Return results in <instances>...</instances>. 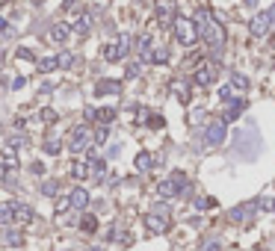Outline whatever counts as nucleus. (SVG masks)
Segmentation results:
<instances>
[{
	"label": "nucleus",
	"instance_id": "c03bdc74",
	"mask_svg": "<svg viewBox=\"0 0 275 251\" xmlns=\"http://www.w3.org/2000/svg\"><path fill=\"white\" fill-rule=\"evenodd\" d=\"M243 6H248V9H254V6H257V0H243Z\"/></svg>",
	"mask_w": 275,
	"mask_h": 251
},
{
	"label": "nucleus",
	"instance_id": "9b49d317",
	"mask_svg": "<svg viewBox=\"0 0 275 251\" xmlns=\"http://www.w3.org/2000/svg\"><path fill=\"white\" fill-rule=\"evenodd\" d=\"M9 210H12V219L21 222V224H30V222H33V207H30V204L12 201V204H9Z\"/></svg>",
	"mask_w": 275,
	"mask_h": 251
},
{
	"label": "nucleus",
	"instance_id": "e433bc0d",
	"mask_svg": "<svg viewBox=\"0 0 275 251\" xmlns=\"http://www.w3.org/2000/svg\"><path fill=\"white\" fill-rule=\"evenodd\" d=\"M195 207H198V210H210V207H216V201H213V198H198V201H195Z\"/></svg>",
	"mask_w": 275,
	"mask_h": 251
},
{
	"label": "nucleus",
	"instance_id": "20e7f679",
	"mask_svg": "<svg viewBox=\"0 0 275 251\" xmlns=\"http://www.w3.org/2000/svg\"><path fill=\"white\" fill-rule=\"evenodd\" d=\"M145 228L151 234H166L169 230V207H157L151 213H145Z\"/></svg>",
	"mask_w": 275,
	"mask_h": 251
},
{
	"label": "nucleus",
	"instance_id": "ddd939ff",
	"mask_svg": "<svg viewBox=\"0 0 275 251\" xmlns=\"http://www.w3.org/2000/svg\"><path fill=\"white\" fill-rule=\"evenodd\" d=\"M95 94L101 98V94H122V83L119 80H95Z\"/></svg>",
	"mask_w": 275,
	"mask_h": 251
},
{
	"label": "nucleus",
	"instance_id": "6e6552de",
	"mask_svg": "<svg viewBox=\"0 0 275 251\" xmlns=\"http://www.w3.org/2000/svg\"><path fill=\"white\" fill-rule=\"evenodd\" d=\"M272 15H269V12H257V15H254V18H251V32H254V36H266V32L272 30Z\"/></svg>",
	"mask_w": 275,
	"mask_h": 251
},
{
	"label": "nucleus",
	"instance_id": "bb28decb",
	"mask_svg": "<svg viewBox=\"0 0 275 251\" xmlns=\"http://www.w3.org/2000/svg\"><path fill=\"white\" fill-rule=\"evenodd\" d=\"M57 65H60L62 71H68V68L74 65V54H68V50H65V54H60V56H57Z\"/></svg>",
	"mask_w": 275,
	"mask_h": 251
},
{
	"label": "nucleus",
	"instance_id": "f3484780",
	"mask_svg": "<svg viewBox=\"0 0 275 251\" xmlns=\"http://www.w3.org/2000/svg\"><path fill=\"white\" fill-rule=\"evenodd\" d=\"M68 36H71V24H62V21H60V24H54V27H51V38H54L57 44H62Z\"/></svg>",
	"mask_w": 275,
	"mask_h": 251
},
{
	"label": "nucleus",
	"instance_id": "72a5a7b5",
	"mask_svg": "<svg viewBox=\"0 0 275 251\" xmlns=\"http://www.w3.org/2000/svg\"><path fill=\"white\" fill-rule=\"evenodd\" d=\"M39 116H42V122H45V124H54V122H60V118H57V112H54V110H42V112H39Z\"/></svg>",
	"mask_w": 275,
	"mask_h": 251
},
{
	"label": "nucleus",
	"instance_id": "f03ea898",
	"mask_svg": "<svg viewBox=\"0 0 275 251\" xmlns=\"http://www.w3.org/2000/svg\"><path fill=\"white\" fill-rule=\"evenodd\" d=\"M186 189H189L186 174L183 172H175V174H169L166 180L157 184V195L160 198H178V195H186Z\"/></svg>",
	"mask_w": 275,
	"mask_h": 251
},
{
	"label": "nucleus",
	"instance_id": "4468645a",
	"mask_svg": "<svg viewBox=\"0 0 275 251\" xmlns=\"http://www.w3.org/2000/svg\"><path fill=\"white\" fill-rule=\"evenodd\" d=\"M3 242L12 246V248H21V246H24V236H21L18 228H6V230H3Z\"/></svg>",
	"mask_w": 275,
	"mask_h": 251
},
{
	"label": "nucleus",
	"instance_id": "a18cd8bd",
	"mask_svg": "<svg viewBox=\"0 0 275 251\" xmlns=\"http://www.w3.org/2000/svg\"><path fill=\"white\" fill-rule=\"evenodd\" d=\"M269 15H272V21H275V6H272V12H269Z\"/></svg>",
	"mask_w": 275,
	"mask_h": 251
},
{
	"label": "nucleus",
	"instance_id": "7ed1b4c3",
	"mask_svg": "<svg viewBox=\"0 0 275 251\" xmlns=\"http://www.w3.org/2000/svg\"><path fill=\"white\" fill-rule=\"evenodd\" d=\"M172 30H175V38L181 42L183 48H192V44L198 42V30H195V21H192V18L178 15V18H175V24H172Z\"/></svg>",
	"mask_w": 275,
	"mask_h": 251
},
{
	"label": "nucleus",
	"instance_id": "4be33fe9",
	"mask_svg": "<svg viewBox=\"0 0 275 251\" xmlns=\"http://www.w3.org/2000/svg\"><path fill=\"white\" fill-rule=\"evenodd\" d=\"M148 62H157V65L169 62V48H151V56H148Z\"/></svg>",
	"mask_w": 275,
	"mask_h": 251
},
{
	"label": "nucleus",
	"instance_id": "dca6fc26",
	"mask_svg": "<svg viewBox=\"0 0 275 251\" xmlns=\"http://www.w3.org/2000/svg\"><path fill=\"white\" fill-rule=\"evenodd\" d=\"M95 122H98L101 127L113 124V122H116V110H113V106H104V110H95Z\"/></svg>",
	"mask_w": 275,
	"mask_h": 251
},
{
	"label": "nucleus",
	"instance_id": "2f4dec72",
	"mask_svg": "<svg viewBox=\"0 0 275 251\" xmlns=\"http://www.w3.org/2000/svg\"><path fill=\"white\" fill-rule=\"evenodd\" d=\"M145 122H148V127H154V130H160V127L166 124V118H163V116H157V112H154V116H148Z\"/></svg>",
	"mask_w": 275,
	"mask_h": 251
},
{
	"label": "nucleus",
	"instance_id": "f257e3e1",
	"mask_svg": "<svg viewBox=\"0 0 275 251\" xmlns=\"http://www.w3.org/2000/svg\"><path fill=\"white\" fill-rule=\"evenodd\" d=\"M192 21H195L198 36L204 38V44L210 48V54L219 56V54H222V48H225V30H222V24L216 21L213 15H210V9H204V6L195 12V18H192Z\"/></svg>",
	"mask_w": 275,
	"mask_h": 251
},
{
	"label": "nucleus",
	"instance_id": "7c9ffc66",
	"mask_svg": "<svg viewBox=\"0 0 275 251\" xmlns=\"http://www.w3.org/2000/svg\"><path fill=\"white\" fill-rule=\"evenodd\" d=\"M15 56H18L21 62H33V60H36V54H33L30 48H18V54H15Z\"/></svg>",
	"mask_w": 275,
	"mask_h": 251
},
{
	"label": "nucleus",
	"instance_id": "79ce46f5",
	"mask_svg": "<svg viewBox=\"0 0 275 251\" xmlns=\"http://www.w3.org/2000/svg\"><path fill=\"white\" fill-rule=\"evenodd\" d=\"M30 168H33V172H36V174H45V166H42V162H33Z\"/></svg>",
	"mask_w": 275,
	"mask_h": 251
},
{
	"label": "nucleus",
	"instance_id": "37998d69",
	"mask_svg": "<svg viewBox=\"0 0 275 251\" xmlns=\"http://www.w3.org/2000/svg\"><path fill=\"white\" fill-rule=\"evenodd\" d=\"M0 32H6V36H12V30H9V24H6V21H0Z\"/></svg>",
	"mask_w": 275,
	"mask_h": 251
},
{
	"label": "nucleus",
	"instance_id": "4c0bfd02",
	"mask_svg": "<svg viewBox=\"0 0 275 251\" xmlns=\"http://www.w3.org/2000/svg\"><path fill=\"white\" fill-rule=\"evenodd\" d=\"M219 248H222V242H219V240H207V242L201 246V251H219Z\"/></svg>",
	"mask_w": 275,
	"mask_h": 251
},
{
	"label": "nucleus",
	"instance_id": "a878e982",
	"mask_svg": "<svg viewBox=\"0 0 275 251\" xmlns=\"http://www.w3.org/2000/svg\"><path fill=\"white\" fill-rule=\"evenodd\" d=\"M42 148H45V154H51V157H57V154H60V151H62L60 139H48V142H45Z\"/></svg>",
	"mask_w": 275,
	"mask_h": 251
},
{
	"label": "nucleus",
	"instance_id": "393cba45",
	"mask_svg": "<svg viewBox=\"0 0 275 251\" xmlns=\"http://www.w3.org/2000/svg\"><path fill=\"white\" fill-rule=\"evenodd\" d=\"M57 189H60V184H57V180H45V184H42V189H39V192H42V195H45V198H54V195H57Z\"/></svg>",
	"mask_w": 275,
	"mask_h": 251
},
{
	"label": "nucleus",
	"instance_id": "f704fd0d",
	"mask_svg": "<svg viewBox=\"0 0 275 251\" xmlns=\"http://www.w3.org/2000/svg\"><path fill=\"white\" fill-rule=\"evenodd\" d=\"M254 204H257V210H275V198H260Z\"/></svg>",
	"mask_w": 275,
	"mask_h": 251
},
{
	"label": "nucleus",
	"instance_id": "2eb2a0df",
	"mask_svg": "<svg viewBox=\"0 0 275 251\" xmlns=\"http://www.w3.org/2000/svg\"><path fill=\"white\" fill-rule=\"evenodd\" d=\"M243 110H245V100H231V106L225 110V116H222V122H225V124H228V122H237Z\"/></svg>",
	"mask_w": 275,
	"mask_h": 251
},
{
	"label": "nucleus",
	"instance_id": "473e14b6",
	"mask_svg": "<svg viewBox=\"0 0 275 251\" xmlns=\"http://www.w3.org/2000/svg\"><path fill=\"white\" fill-rule=\"evenodd\" d=\"M12 210H9V204H6V207H0V224H12Z\"/></svg>",
	"mask_w": 275,
	"mask_h": 251
},
{
	"label": "nucleus",
	"instance_id": "39448f33",
	"mask_svg": "<svg viewBox=\"0 0 275 251\" xmlns=\"http://www.w3.org/2000/svg\"><path fill=\"white\" fill-rule=\"evenodd\" d=\"M89 142H92L89 127H74L71 136H68V151L71 154H83V151H89Z\"/></svg>",
	"mask_w": 275,
	"mask_h": 251
},
{
	"label": "nucleus",
	"instance_id": "c756f323",
	"mask_svg": "<svg viewBox=\"0 0 275 251\" xmlns=\"http://www.w3.org/2000/svg\"><path fill=\"white\" fill-rule=\"evenodd\" d=\"M57 68H60V65H57V56H48V60L39 62V71H45V74H48V71H57Z\"/></svg>",
	"mask_w": 275,
	"mask_h": 251
},
{
	"label": "nucleus",
	"instance_id": "ea45409f",
	"mask_svg": "<svg viewBox=\"0 0 275 251\" xmlns=\"http://www.w3.org/2000/svg\"><path fill=\"white\" fill-rule=\"evenodd\" d=\"M127 77L133 80V77H139V65L133 62V65H127Z\"/></svg>",
	"mask_w": 275,
	"mask_h": 251
},
{
	"label": "nucleus",
	"instance_id": "0eeeda50",
	"mask_svg": "<svg viewBox=\"0 0 275 251\" xmlns=\"http://www.w3.org/2000/svg\"><path fill=\"white\" fill-rule=\"evenodd\" d=\"M175 18H178L175 0H160V3H157V24H160V27H172Z\"/></svg>",
	"mask_w": 275,
	"mask_h": 251
},
{
	"label": "nucleus",
	"instance_id": "b1692460",
	"mask_svg": "<svg viewBox=\"0 0 275 251\" xmlns=\"http://www.w3.org/2000/svg\"><path fill=\"white\" fill-rule=\"evenodd\" d=\"M71 174H74L77 180H83V178H89V168H86V162H71Z\"/></svg>",
	"mask_w": 275,
	"mask_h": 251
},
{
	"label": "nucleus",
	"instance_id": "423d86ee",
	"mask_svg": "<svg viewBox=\"0 0 275 251\" xmlns=\"http://www.w3.org/2000/svg\"><path fill=\"white\" fill-rule=\"evenodd\" d=\"M127 44H130V38H127V36H119V42L104 44L101 56H104L107 62H119V60H124V54H127Z\"/></svg>",
	"mask_w": 275,
	"mask_h": 251
},
{
	"label": "nucleus",
	"instance_id": "1a4fd4ad",
	"mask_svg": "<svg viewBox=\"0 0 275 251\" xmlns=\"http://www.w3.org/2000/svg\"><path fill=\"white\" fill-rule=\"evenodd\" d=\"M204 139H207L210 145H222V142H225V122H222V118L210 122L207 130H204Z\"/></svg>",
	"mask_w": 275,
	"mask_h": 251
},
{
	"label": "nucleus",
	"instance_id": "c85d7f7f",
	"mask_svg": "<svg viewBox=\"0 0 275 251\" xmlns=\"http://www.w3.org/2000/svg\"><path fill=\"white\" fill-rule=\"evenodd\" d=\"M3 162H6V168H18V157L12 148H3Z\"/></svg>",
	"mask_w": 275,
	"mask_h": 251
},
{
	"label": "nucleus",
	"instance_id": "cd10ccee",
	"mask_svg": "<svg viewBox=\"0 0 275 251\" xmlns=\"http://www.w3.org/2000/svg\"><path fill=\"white\" fill-rule=\"evenodd\" d=\"M80 228H83V230H86V234H95V230H98V219H95V216H89V213H86V216H83V222H80Z\"/></svg>",
	"mask_w": 275,
	"mask_h": 251
},
{
	"label": "nucleus",
	"instance_id": "c9c22d12",
	"mask_svg": "<svg viewBox=\"0 0 275 251\" xmlns=\"http://www.w3.org/2000/svg\"><path fill=\"white\" fill-rule=\"evenodd\" d=\"M219 98H222L225 104H231V100H234V89H231V86H222V89H219Z\"/></svg>",
	"mask_w": 275,
	"mask_h": 251
},
{
	"label": "nucleus",
	"instance_id": "f8f14e48",
	"mask_svg": "<svg viewBox=\"0 0 275 251\" xmlns=\"http://www.w3.org/2000/svg\"><path fill=\"white\" fill-rule=\"evenodd\" d=\"M213 80H216V71L210 65H198V68L192 71V83H195V86H210Z\"/></svg>",
	"mask_w": 275,
	"mask_h": 251
},
{
	"label": "nucleus",
	"instance_id": "5701e85b",
	"mask_svg": "<svg viewBox=\"0 0 275 251\" xmlns=\"http://www.w3.org/2000/svg\"><path fill=\"white\" fill-rule=\"evenodd\" d=\"M231 89H240V92H245V89H248V77H245V74H240V71H234V74H231Z\"/></svg>",
	"mask_w": 275,
	"mask_h": 251
},
{
	"label": "nucleus",
	"instance_id": "412c9836",
	"mask_svg": "<svg viewBox=\"0 0 275 251\" xmlns=\"http://www.w3.org/2000/svg\"><path fill=\"white\" fill-rule=\"evenodd\" d=\"M136 50H139V56L148 62V56H151V36H139V38H136Z\"/></svg>",
	"mask_w": 275,
	"mask_h": 251
},
{
	"label": "nucleus",
	"instance_id": "a211bd4d",
	"mask_svg": "<svg viewBox=\"0 0 275 251\" xmlns=\"http://www.w3.org/2000/svg\"><path fill=\"white\" fill-rule=\"evenodd\" d=\"M151 162H154V157L148 154V151H139L136 160H133V168H136V172H148V168H151Z\"/></svg>",
	"mask_w": 275,
	"mask_h": 251
},
{
	"label": "nucleus",
	"instance_id": "9d476101",
	"mask_svg": "<svg viewBox=\"0 0 275 251\" xmlns=\"http://www.w3.org/2000/svg\"><path fill=\"white\" fill-rule=\"evenodd\" d=\"M68 207H74V210H86L89 207V189L83 186H74L68 192Z\"/></svg>",
	"mask_w": 275,
	"mask_h": 251
},
{
	"label": "nucleus",
	"instance_id": "58836bf2",
	"mask_svg": "<svg viewBox=\"0 0 275 251\" xmlns=\"http://www.w3.org/2000/svg\"><path fill=\"white\" fill-rule=\"evenodd\" d=\"M107 142V127H98V133H95V145H104Z\"/></svg>",
	"mask_w": 275,
	"mask_h": 251
},
{
	"label": "nucleus",
	"instance_id": "a19ab883",
	"mask_svg": "<svg viewBox=\"0 0 275 251\" xmlns=\"http://www.w3.org/2000/svg\"><path fill=\"white\" fill-rule=\"evenodd\" d=\"M62 6H65V9H77V6H80V0H62Z\"/></svg>",
	"mask_w": 275,
	"mask_h": 251
},
{
	"label": "nucleus",
	"instance_id": "6ab92c4d",
	"mask_svg": "<svg viewBox=\"0 0 275 251\" xmlns=\"http://www.w3.org/2000/svg\"><path fill=\"white\" fill-rule=\"evenodd\" d=\"M251 210H257V204H254V201H251V204H243V207H234V210H231V219H234V222H243V219H248V216H251Z\"/></svg>",
	"mask_w": 275,
	"mask_h": 251
},
{
	"label": "nucleus",
	"instance_id": "aec40b11",
	"mask_svg": "<svg viewBox=\"0 0 275 251\" xmlns=\"http://www.w3.org/2000/svg\"><path fill=\"white\" fill-rule=\"evenodd\" d=\"M71 30L77 32V36H89V30H92V18H89V15H80V18L71 24Z\"/></svg>",
	"mask_w": 275,
	"mask_h": 251
}]
</instances>
